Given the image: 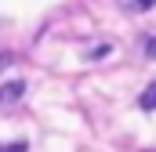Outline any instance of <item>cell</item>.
I'll use <instances>...</instances> for the list:
<instances>
[{
	"instance_id": "7a4b0ae2",
	"label": "cell",
	"mask_w": 156,
	"mask_h": 152,
	"mask_svg": "<svg viewBox=\"0 0 156 152\" xmlns=\"http://www.w3.org/2000/svg\"><path fill=\"white\" fill-rule=\"evenodd\" d=\"M138 105H142L145 112H153V109H156V80L149 83V87H145V91H142V98H138Z\"/></svg>"
},
{
	"instance_id": "6da1fadb",
	"label": "cell",
	"mask_w": 156,
	"mask_h": 152,
	"mask_svg": "<svg viewBox=\"0 0 156 152\" xmlns=\"http://www.w3.org/2000/svg\"><path fill=\"white\" fill-rule=\"evenodd\" d=\"M22 94H26V83H22V80H7V83H0V109L11 105V102H18Z\"/></svg>"
},
{
	"instance_id": "277c9868",
	"label": "cell",
	"mask_w": 156,
	"mask_h": 152,
	"mask_svg": "<svg viewBox=\"0 0 156 152\" xmlns=\"http://www.w3.org/2000/svg\"><path fill=\"white\" fill-rule=\"evenodd\" d=\"M145 54H149V58H156V36L145 40Z\"/></svg>"
},
{
	"instance_id": "3957f363",
	"label": "cell",
	"mask_w": 156,
	"mask_h": 152,
	"mask_svg": "<svg viewBox=\"0 0 156 152\" xmlns=\"http://www.w3.org/2000/svg\"><path fill=\"white\" fill-rule=\"evenodd\" d=\"M120 4H123L127 11H149V7H153L156 0H120Z\"/></svg>"
}]
</instances>
